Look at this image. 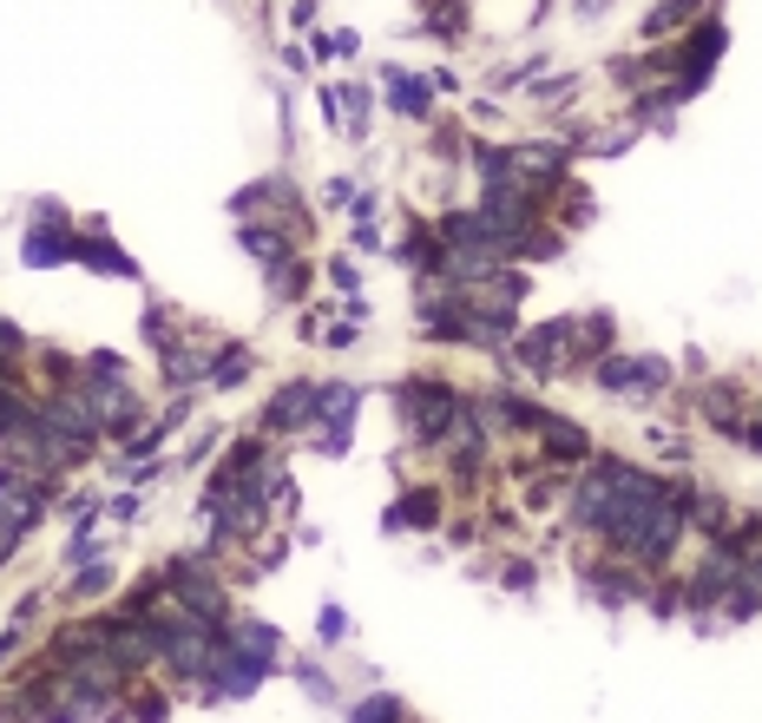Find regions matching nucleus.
Here are the masks:
<instances>
[{"label":"nucleus","instance_id":"nucleus-1","mask_svg":"<svg viewBox=\"0 0 762 723\" xmlns=\"http://www.w3.org/2000/svg\"><path fill=\"white\" fill-rule=\"evenodd\" d=\"M402 408H408V422H415L420 440H447V434L461 428V415H467V402H461L447 382H427V375L402 388Z\"/></svg>","mask_w":762,"mask_h":723},{"label":"nucleus","instance_id":"nucleus-2","mask_svg":"<svg viewBox=\"0 0 762 723\" xmlns=\"http://www.w3.org/2000/svg\"><path fill=\"white\" fill-rule=\"evenodd\" d=\"M592 382L612 388V395H664L671 388V368L657 356H598Z\"/></svg>","mask_w":762,"mask_h":723},{"label":"nucleus","instance_id":"nucleus-3","mask_svg":"<svg viewBox=\"0 0 762 723\" xmlns=\"http://www.w3.org/2000/svg\"><path fill=\"white\" fill-rule=\"evenodd\" d=\"M513 356H519V368H526V375H540V382H546V375H558L565 361H578V356H572V316H558V323H540V329H526Z\"/></svg>","mask_w":762,"mask_h":723},{"label":"nucleus","instance_id":"nucleus-4","mask_svg":"<svg viewBox=\"0 0 762 723\" xmlns=\"http://www.w3.org/2000/svg\"><path fill=\"white\" fill-rule=\"evenodd\" d=\"M355 408H362V388L355 382H329L316 388V422H323V454H348V434H355Z\"/></svg>","mask_w":762,"mask_h":723},{"label":"nucleus","instance_id":"nucleus-5","mask_svg":"<svg viewBox=\"0 0 762 723\" xmlns=\"http://www.w3.org/2000/svg\"><path fill=\"white\" fill-rule=\"evenodd\" d=\"M316 422V382H283L264 408V434H296Z\"/></svg>","mask_w":762,"mask_h":723},{"label":"nucleus","instance_id":"nucleus-6","mask_svg":"<svg viewBox=\"0 0 762 723\" xmlns=\"http://www.w3.org/2000/svg\"><path fill=\"white\" fill-rule=\"evenodd\" d=\"M723 47H730V33H723V20H703V27H696L691 40H684V53H677V79H684V86H703V79H710V67H716V60H723Z\"/></svg>","mask_w":762,"mask_h":723},{"label":"nucleus","instance_id":"nucleus-7","mask_svg":"<svg viewBox=\"0 0 762 723\" xmlns=\"http://www.w3.org/2000/svg\"><path fill=\"white\" fill-rule=\"evenodd\" d=\"M72 264H86V270H99V277H139V264L126 257V244L106 237V224H92L86 237H72Z\"/></svg>","mask_w":762,"mask_h":723},{"label":"nucleus","instance_id":"nucleus-8","mask_svg":"<svg viewBox=\"0 0 762 723\" xmlns=\"http://www.w3.org/2000/svg\"><path fill=\"white\" fill-rule=\"evenodd\" d=\"M20 264H27V270L72 264V224H27V237H20Z\"/></svg>","mask_w":762,"mask_h":723},{"label":"nucleus","instance_id":"nucleus-9","mask_svg":"<svg viewBox=\"0 0 762 723\" xmlns=\"http://www.w3.org/2000/svg\"><path fill=\"white\" fill-rule=\"evenodd\" d=\"M382 79H388V106L402 112V119H427L434 112V79L427 72H402V67H382Z\"/></svg>","mask_w":762,"mask_h":723},{"label":"nucleus","instance_id":"nucleus-10","mask_svg":"<svg viewBox=\"0 0 762 723\" xmlns=\"http://www.w3.org/2000/svg\"><path fill=\"white\" fill-rule=\"evenodd\" d=\"M540 447H546V454H553V460H592V434L578 428V422H558L553 408H546V415H540Z\"/></svg>","mask_w":762,"mask_h":723},{"label":"nucleus","instance_id":"nucleus-11","mask_svg":"<svg viewBox=\"0 0 762 723\" xmlns=\"http://www.w3.org/2000/svg\"><path fill=\"white\" fill-rule=\"evenodd\" d=\"M434 519H441V494H434V487H408L402 501L382 513V526H388V533H402V526H420V533H427Z\"/></svg>","mask_w":762,"mask_h":723},{"label":"nucleus","instance_id":"nucleus-12","mask_svg":"<svg viewBox=\"0 0 762 723\" xmlns=\"http://www.w3.org/2000/svg\"><path fill=\"white\" fill-rule=\"evenodd\" d=\"M224 645H237V651H250V657H270V664H277L283 657V632L270 625V618H230Z\"/></svg>","mask_w":762,"mask_h":723},{"label":"nucleus","instance_id":"nucleus-13","mask_svg":"<svg viewBox=\"0 0 762 723\" xmlns=\"http://www.w3.org/2000/svg\"><path fill=\"white\" fill-rule=\"evenodd\" d=\"M585 585H592L605 605H631V598H644V578L631 573V566H592V573H585Z\"/></svg>","mask_w":762,"mask_h":723},{"label":"nucleus","instance_id":"nucleus-14","mask_svg":"<svg viewBox=\"0 0 762 723\" xmlns=\"http://www.w3.org/2000/svg\"><path fill=\"white\" fill-rule=\"evenodd\" d=\"M348 723H408V704L388 697V691H375V697H362V704L348 711Z\"/></svg>","mask_w":762,"mask_h":723},{"label":"nucleus","instance_id":"nucleus-15","mask_svg":"<svg viewBox=\"0 0 762 723\" xmlns=\"http://www.w3.org/2000/svg\"><path fill=\"white\" fill-rule=\"evenodd\" d=\"M696 7H703V0H664V7H651V13H644V33L657 40V33H671V27H684Z\"/></svg>","mask_w":762,"mask_h":723},{"label":"nucleus","instance_id":"nucleus-16","mask_svg":"<svg viewBox=\"0 0 762 723\" xmlns=\"http://www.w3.org/2000/svg\"><path fill=\"white\" fill-rule=\"evenodd\" d=\"M112 578H119V573H112V559H86V566H79V578H72V598H99Z\"/></svg>","mask_w":762,"mask_h":723},{"label":"nucleus","instance_id":"nucleus-17","mask_svg":"<svg viewBox=\"0 0 762 723\" xmlns=\"http://www.w3.org/2000/svg\"><path fill=\"white\" fill-rule=\"evenodd\" d=\"M250 375V349H230V356H210V382L217 388H237Z\"/></svg>","mask_w":762,"mask_h":723},{"label":"nucleus","instance_id":"nucleus-18","mask_svg":"<svg viewBox=\"0 0 762 723\" xmlns=\"http://www.w3.org/2000/svg\"><path fill=\"white\" fill-rule=\"evenodd\" d=\"M348 632H355V625H348L343 605H323V612H316V638H323V645H343Z\"/></svg>","mask_w":762,"mask_h":723},{"label":"nucleus","instance_id":"nucleus-19","mask_svg":"<svg viewBox=\"0 0 762 723\" xmlns=\"http://www.w3.org/2000/svg\"><path fill=\"white\" fill-rule=\"evenodd\" d=\"M296 677H303V691H309L316 704H336V697H343L336 677H323V664H296Z\"/></svg>","mask_w":762,"mask_h":723},{"label":"nucleus","instance_id":"nucleus-20","mask_svg":"<svg viewBox=\"0 0 762 723\" xmlns=\"http://www.w3.org/2000/svg\"><path fill=\"white\" fill-rule=\"evenodd\" d=\"M368 106H375L368 86H343V112H348V132H355V139H362V126H368Z\"/></svg>","mask_w":762,"mask_h":723},{"label":"nucleus","instance_id":"nucleus-21","mask_svg":"<svg viewBox=\"0 0 762 723\" xmlns=\"http://www.w3.org/2000/svg\"><path fill=\"white\" fill-rule=\"evenodd\" d=\"M355 47H362V40H355L348 27H336V33H323V40H316V53H323V60H348Z\"/></svg>","mask_w":762,"mask_h":723},{"label":"nucleus","instance_id":"nucleus-22","mask_svg":"<svg viewBox=\"0 0 762 723\" xmlns=\"http://www.w3.org/2000/svg\"><path fill=\"white\" fill-rule=\"evenodd\" d=\"M323 198H329L336 211H348V205H355V185H348V178H329V185H323Z\"/></svg>","mask_w":762,"mask_h":723},{"label":"nucleus","instance_id":"nucleus-23","mask_svg":"<svg viewBox=\"0 0 762 723\" xmlns=\"http://www.w3.org/2000/svg\"><path fill=\"white\" fill-rule=\"evenodd\" d=\"M20 539H27V533H20V526H13V519H0V566H7V559H13V546H20Z\"/></svg>","mask_w":762,"mask_h":723},{"label":"nucleus","instance_id":"nucleus-24","mask_svg":"<svg viewBox=\"0 0 762 723\" xmlns=\"http://www.w3.org/2000/svg\"><path fill=\"white\" fill-rule=\"evenodd\" d=\"M132 717H139V723H165V697H139V704H132Z\"/></svg>","mask_w":762,"mask_h":723},{"label":"nucleus","instance_id":"nucleus-25","mask_svg":"<svg viewBox=\"0 0 762 723\" xmlns=\"http://www.w3.org/2000/svg\"><path fill=\"white\" fill-rule=\"evenodd\" d=\"M106 513H112V519H132V513H139V494H119V501L106 506Z\"/></svg>","mask_w":762,"mask_h":723},{"label":"nucleus","instance_id":"nucleus-26","mask_svg":"<svg viewBox=\"0 0 762 723\" xmlns=\"http://www.w3.org/2000/svg\"><path fill=\"white\" fill-rule=\"evenodd\" d=\"M506 585L513 592H533V566H506Z\"/></svg>","mask_w":762,"mask_h":723},{"label":"nucleus","instance_id":"nucleus-27","mask_svg":"<svg viewBox=\"0 0 762 723\" xmlns=\"http://www.w3.org/2000/svg\"><path fill=\"white\" fill-rule=\"evenodd\" d=\"M13 651H20V625H7V632H0V664H7Z\"/></svg>","mask_w":762,"mask_h":723},{"label":"nucleus","instance_id":"nucleus-28","mask_svg":"<svg viewBox=\"0 0 762 723\" xmlns=\"http://www.w3.org/2000/svg\"><path fill=\"white\" fill-rule=\"evenodd\" d=\"M743 573H750V578H756V585H762V559H750V566H743Z\"/></svg>","mask_w":762,"mask_h":723}]
</instances>
